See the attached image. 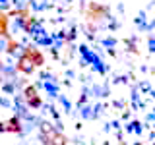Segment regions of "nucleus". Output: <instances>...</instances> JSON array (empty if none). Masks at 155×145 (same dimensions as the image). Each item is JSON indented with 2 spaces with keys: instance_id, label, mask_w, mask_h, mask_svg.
Here are the masks:
<instances>
[{
  "instance_id": "0eeeda50",
  "label": "nucleus",
  "mask_w": 155,
  "mask_h": 145,
  "mask_svg": "<svg viewBox=\"0 0 155 145\" xmlns=\"http://www.w3.org/2000/svg\"><path fill=\"white\" fill-rule=\"evenodd\" d=\"M2 89L6 91V93H14V79H12V81H6V83H2Z\"/></svg>"
},
{
  "instance_id": "f257e3e1",
  "label": "nucleus",
  "mask_w": 155,
  "mask_h": 145,
  "mask_svg": "<svg viewBox=\"0 0 155 145\" xmlns=\"http://www.w3.org/2000/svg\"><path fill=\"white\" fill-rule=\"evenodd\" d=\"M18 72H21V74H31L33 70H35V64H33L31 56H29V52H25L21 58L18 60V66H16Z\"/></svg>"
},
{
  "instance_id": "20e7f679",
  "label": "nucleus",
  "mask_w": 155,
  "mask_h": 145,
  "mask_svg": "<svg viewBox=\"0 0 155 145\" xmlns=\"http://www.w3.org/2000/svg\"><path fill=\"white\" fill-rule=\"evenodd\" d=\"M27 52H29V56H31V60H33V64H35V68H37V66H41L43 62H45L43 54H41L39 50H35V48H27Z\"/></svg>"
},
{
  "instance_id": "39448f33",
  "label": "nucleus",
  "mask_w": 155,
  "mask_h": 145,
  "mask_svg": "<svg viewBox=\"0 0 155 145\" xmlns=\"http://www.w3.org/2000/svg\"><path fill=\"white\" fill-rule=\"evenodd\" d=\"M35 97H39L35 85H27L25 89H23V99H25V101H31V99H35Z\"/></svg>"
},
{
  "instance_id": "1a4fd4ad",
  "label": "nucleus",
  "mask_w": 155,
  "mask_h": 145,
  "mask_svg": "<svg viewBox=\"0 0 155 145\" xmlns=\"http://www.w3.org/2000/svg\"><path fill=\"white\" fill-rule=\"evenodd\" d=\"M0 105H2V106H10V101L8 99H0Z\"/></svg>"
},
{
  "instance_id": "9d476101",
  "label": "nucleus",
  "mask_w": 155,
  "mask_h": 145,
  "mask_svg": "<svg viewBox=\"0 0 155 145\" xmlns=\"http://www.w3.org/2000/svg\"><path fill=\"white\" fill-rule=\"evenodd\" d=\"M6 132V128H4V122H0V134H4Z\"/></svg>"
},
{
  "instance_id": "6e6552de",
  "label": "nucleus",
  "mask_w": 155,
  "mask_h": 145,
  "mask_svg": "<svg viewBox=\"0 0 155 145\" xmlns=\"http://www.w3.org/2000/svg\"><path fill=\"white\" fill-rule=\"evenodd\" d=\"M48 145H66V139L62 137V135H56V137L52 139V141L48 143Z\"/></svg>"
},
{
  "instance_id": "f03ea898",
  "label": "nucleus",
  "mask_w": 155,
  "mask_h": 145,
  "mask_svg": "<svg viewBox=\"0 0 155 145\" xmlns=\"http://www.w3.org/2000/svg\"><path fill=\"white\" fill-rule=\"evenodd\" d=\"M6 50L10 52V56H14V58H18V60H19V58H21V56H23V54L27 52V48L23 47L21 43L10 41V45H8V48H6Z\"/></svg>"
},
{
  "instance_id": "7ed1b4c3",
  "label": "nucleus",
  "mask_w": 155,
  "mask_h": 145,
  "mask_svg": "<svg viewBox=\"0 0 155 145\" xmlns=\"http://www.w3.org/2000/svg\"><path fill=\"white\" fill-rule=\"evenodd\" d=\"M4 128H6V132H12V134H21V132H23L21 120H19L18 116H12V118H8L6 122H4Z\"/></svg>"
},
{
  "instance_id": "423d86ee",
  "label": "nucleus",
  "mask_w": 155,
  "mask_h": 145,
  "mask_svg": "<svg viewBox=\"0 0 155 145\" xmlns=\"http://www.w3.org/2000/svg\"><path fill=\"white\" fill-rule=\"evenodd\" d=\"M27 103V106L29 108H39V106H41L43 103H41V97H35V99H31V101H25Z\"/></svg>"
}]
</instances>
